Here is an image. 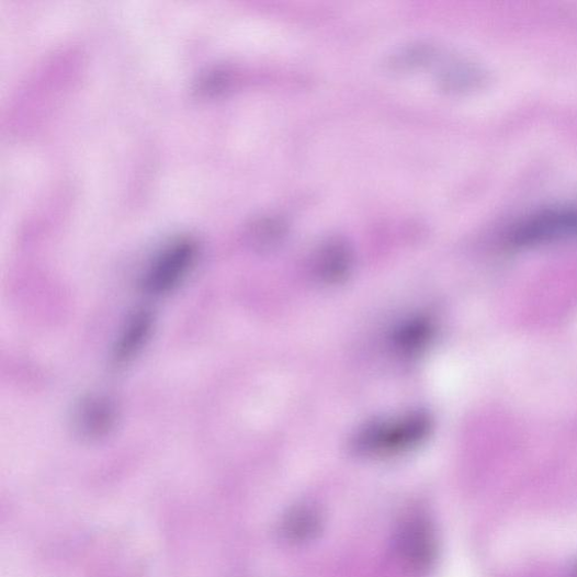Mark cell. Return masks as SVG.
<instances>
[{"mask_svg": "<svg viewBox=\"0 0 577 577\" xmlns=\"http://www.w3.org/2000/svg\"><path fill=\"white\" fill-rule=\"evenodd\" d=\"M321 519L316 509L304 506L287 513L281 523V534L288 543H305L319 532Z\"/></svg>", "mask_w": 577, "mask_h": 577, "instance_id": "ba28073f", "label": "cell"}, {"mask_svg": "<svg viewBox=\"0 0 577 577\" xmlns=\"http://www.w3.org/2000/svg\"><path fill=\"white\" fill-rule=\"evenodd\" d=\"M287 231V224L283 218L270 216L253 225L250 237L258 250L268 252L282 245Z\"/></svg>", "mask_w": 577, "mask_h": 577, "instance_id": "30bf717a", "label": "cell"}, {"mask_svg": "<svg viewBox=\"0 0 577 577\" xmlns=\"http://www.w3.org/2000/svg\"><path fill=\"white\" fill-rule=\"evenodd\" d=\"M73 410V427L81 438L88 440L104 438L116 422V407L104 396L91 395L81 398Z\"/></svg>", "mask_w": 577, "mask_h": 577, "instance_id": "5b68a950", "label": "cell"}, {"mask_svg": "<svg viewBox=\"0 0 577 577\" xmlns=\"http://www.w3.org/2000/svg\"><path fill=\"white\" fill-rule=\"evenodd\" d=\"M352 265L351 246L342 238H331L323 242L312 262L314 275L327 284L343 281L350 274Z\"/></svg>", "mask_w": 577, "mask_h": 577, "instance_id": "8992f818", "label": "cell"}, {"mask_svg": "<svg viewBox=\"0 0 577 577\" xmlns=\"http://www.w3.org/2000/svg\"><path fill=\"white\" fill-rule=\"evenodd\" d=\"M433 57L434 48L431 45H411L395 54L388 65L395 70H408L428 65Z\"/></svg>", "mask_w": 577, "mask_h": 577, "instance_id": "8fae6325", "label": "cell"}, {"mask_svg": "<svg viewBox=\"0 0 577 577\" xmlns=\"http://www.w3.org/2000/svg\"><path fill=\"white\" fill-rule=\"evenodd\" d=\"M432 429L425 411H414L398 419L376 420L365 425L353 439L352 448L359 455H392L417 446Z\"/></svg>", "mask_w": 577, "mask_h": 577, "instance_id": "6da1fadb", "label": "cell"}, {"mask_svg": "<svg viewBox=\"0 0 577 577\" xmlns=\"http://www.w3.org/2000/svg\"><path fill=\"white\" fill-rule=\"evenodd\" d=\"M154 323L152 313L146 309L138 310L128 319L113 349L116 364L128 363L143 350L151 336Z\"/></svg>", "mask_w": 577, "mask_h": 577, "instance_id": "52a82bcc", "label": "cell"}, {"mask_svg": "<svg viewBox=\"0 0 577 577\" xmlns=\"http://www.w3.org/2000/svg\"><path fill=\"white\" fill-rule=\"evenodd\" d=\"M397 551L410 567L428 568L435 555V541L431 524L423 518H415L405 522L398 533Z\"/></svg>", "mask_w": 577, "mask_h": 577, "instance_id": "277c9868", "label": "cell"}, {"mask_svg": "<svg viewBox=\"0 0 577 577\" xmlns=\"http://www.w3.org/2000/svg\"><path fill=\"white\" fill-rule=\"evenodd\" d=\"M197 247L190 239H179L165 247L145 272L143 291L152 296L174 292L194 265Z\"/></svg>", "mask_w": 577, "mask_h": 577, "instance_id": "3957f363", "label": "cell"}, {"mask_svg": "<svg viewBox=\"0 0 577 577\" xmlns=\"http://www.w3.org/2000/svg\"><path fill=\"white\" fill-rule=\"evenodd\" d=\"M432 336V325L426 318L410 319L393 335L394 348L403 354H415L425 348Z\"/></svg>", "mask_w": 577, "mask_h": 577, "instance_id": "9c48e42d", "label": "cell"}, {"mask_svg": "<svg viewBox=\"0 0 577 577\" xmlns=\"http://www.w3.org/2000/svg\"><path fill=\"white\" fill-rule=\"evenodd\" d=\"M577 238V204L559 205L521 220L509 234L514 247L556 242Z\"/></svg>", "mask_w": 577, "mask_h": 577, "instance_id": "7a4b0ae2", "label": "cell"}]
</instances>
